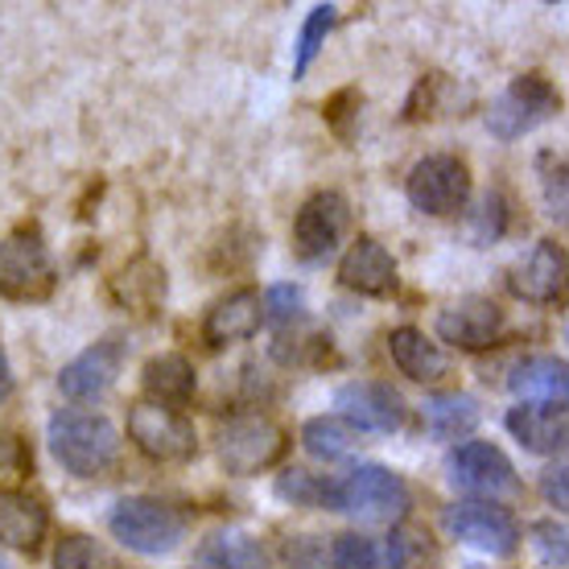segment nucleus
Returning a JSON list of instances; mask_svg holds the SVG:
<instances>
[{"label":"nucleus","instance_id":"obj_1","mask_svg":"<svg viewBox=\"0 0 569 569\" xmlns=\"http://www.w3.org/2000/svg\"><path fill=\"white\" fill-rule=\"evenodd\" d=\"M50 450L74 479H103L120 462V433L103 413L58 409L50 417Z\"/></svg>","mask_w":569,"mask_h":569},{"label":"nucleus","instance_id":"obj_2","mask_svg":"<svg viewBox=\"0 0 569 569\" xmlns=\"http://www.w3.org/2000/svg\"><path fill=\"white\" fill-rule=\"evenodd\" d=\"M108 528H112L116 541H124L132 553H144V557L173 553L186 541V516L173 503L153 496L120 499L112 508V516H108Z\"/></svg>","mask_w":569,"mask_h":569},{"label":"nucleus","instance_id":"obj_3","mask_svg":"<svg viewBox=\"0 0 569 569\" xmlns=\"http://www.w3.org/2000/svg\"><path fill=\"white\" fill-rule=\"evenodd\" d=\"M58 269L46 248V236L33 223L17 228L0 243V298L4 301H46L54 293Z\"/></svg>","mask_w":569,"mask_h":569},{"label":"nucleus","instance_id":"obj_4","mask_svg":"<svg viewBox=\"0 0 569 569\" xmlns=\"http://www.w3.org/2000/svg\"><path fill=\"white\" fill-rule=\"evenodd\" d=\"M409 508V483L388 467H356L347 479H335V512H347L368 525H392Z\"/></svg>","mask_w":569,"mask_h":569},{"label":"nucleus","instance_id":"obj_5","mask_svg":"<svg viewBox=\"0 0 569 569\" xmlns=\"http://www.w3.org/2000/svg\"><path fill=\"white\" fill-rule=\"evenodd\" d=\"M214 450H219V462L228 475L248 479V475L277 467L289 455V433L272 417H236L219 429Z\"/></svg>","mask_w":569,"mask_h":569},{"label":"nucleus","instance_id":"obj_6","mask_svg":"<svg viewBox=\"0 0 569 569\" xmlns=\"http://www.w3.org/2000/svg\"><path fill=\"white\" fill-rule=\"evenodd\" d=\"M561 112V91H557L545 74H520L512 87L491 103L487 112V129L496 141H520L525 132L541 129L549 116Z\"/></svg>","mask_w":569,"mask_h":569},{"label":"nucleus","instance_id":"obj_7","mask_svg":"<svg viewBox=\"0 0 569 569\" xmlns=\"http://www.w3.org/2000/svg\"><path fill=\"white\" fill-rule=\"evenodd\" d=\"M129 438L153 462H186L199 450L194 426L178 409H166V405H153V400H137L129 409Z\"/></svg>","mask_w":569,"mask_h":569},{"label":"nucleus","instance_id":"obj_8","mask_svg":"<svg viewBox=\"0 0 569 569\" xmlns=\"http://www.w3.org/2000/svg\"><path fill=\"white\" fill-rule=\"evenodd\" d=\"M409 202L421 214H458L470 199V170L467 161L450 153H429L421 157L409 173Z\"/></svg>","mask_w":569,"mask_h":569},{"label":"nucleus","instance_id":"obj_9","mask_svg":"<svg viewBox=\"0 0 569 569\" xmlns=\"http://www.w3.org/2000/svg\"><path fill=\"white\" fill-rule=\"evenodd\" d=\"M446 470H450V483L458 491H470V496L508 499L520 491L512 458L503 455L499 446H491V441H467V446H458L455 455H450V462H446Z\"/></svg>","mask_w":569,"mask_h":569},{"label":"nucleus","instance_id":"obj_10","mask_svg":"<svg viewBox=\"0 0 569 569\" xmlns=\"http://www.w3.org/2000/svg\"><path fill=\"white\" fill-rule=\"evenodd\" d=\"M351 228V207L342 199L339 190H322V194H313V199L301 202L298 219H293V248H298L301 260H327L339 240L347 236Z\"/></svg>","mask_w":569,"mask_h":569},{"label":"nucleus","instance_id":"obj_11","mask_svg":"<svg viewBox=\"0 0 569 569\" xmlns=\"http://www.w3.org/2000/svg\"><path fill=\"white\" fill-rule=\"evenodd\" d=\"M446 525L458 541L479 549V553L491 557H508L516 553L520 545V525L508 508H496V503H483V499H470V503H458L446 512Z\"/></svg>","mask_w":569,"mask_h":569},{"label":"nucleus","instance_id":"obj_12","mask_svg":"<svg viewBox=\"0 0 569 569\" xmlns=\"http://www.w3.org/2000/svg\"><path fill=\"white\" fill-rule=\"evenodd\" d=\"M335 409L351 429L397 433L405 426V397L385 380H351L335 392Z\"/></svg>","mask_w":569,"mask_h":569},{"label":"nucleus","instance_id":"obj_13","mask_svg":"<svg viewBox=\"0 0 569 569\" xmlns=\"http://www.w3.org/2000/svg\"><path fill=\"white\" fill-rule=\"evenodd\" d=\"M508 330V318L491 298H462L438 313V339L458 351H487Z\"/></svg>","mask_w":569,"mask_h":569},{"label":"nucleus","instance_id":"obj_14","mask_svg":"<svg viewBox=\"0 0 569 569\" xmlns=\"http://www.w3.org/2000/svg\"><path fill=\"white\" fill-rule=\"evenodd\" d=\"M120 368H124V342L103 339L96 347H87L83 356H74L67 368L58 371V388L71 400H100L120 380Z\"/></svg>","mask_w":569,"mask_h":569},{"label":"nucleus","instance_id":"obj_15","mask_svg":"<svg viewBox=\"0 0 569 569\" xmlns=\"http://www.w3.org/2000/svg\"><path fill=\"white\" fill-rule=\"evenodd\" d=\"M339 281L351 289V293H363V298H392L397 293V260L388 257V248L371 236H359L347 257L339 264Z\"/></svg>","mask_w":569,"mask_h":569},{"label":"nucleus","instance_id":"obj_16","mask_svg":"<svg viewBox=\"0 0 569 569\" xmlns=\"http://www.w3.org/2000/svg\"><path fill=\"white\" fill-rule=\"evenodd\" d=\"M512 293L532 306H553L566 293V248L553 240H541L512 269Z\"/></svg>","mask_w":569,"mask_h":569},{"label":"nucleus","instance_id":"obj_17","mask_svg":"<svg viewBox=\"0 0 569 569\" xmlns=\"http://www.w3.org/2000/svg\"><path fill=\"white\" fill-rule=\"evenodd\" d=\"M46 532H50V512L42 508V499L21 487H0V545L38 557Z\"/></svg>","mask_w":569,"mask_h":569},{"label":"nucleus","instance_id":"obj_18","mask_svg":"<svg viewBox=\"0 0 569 569\" xmlns=\"http://www.w3.org/2000/svg\"><path fill=\"white\" fill-rule=\"evenodd\" d=\"M508 429H512V438L525 450H532V455H561L569 441L566 405H553V400L516 405L512 413H508Z\"/></svg>","mask_w":569,"mask_h":569},{"label":"nucleus","instance_id":"obj_19","mask_svg":"<svg viewBox=\"0 0 569 569\" xmlns=\"http://www.w3.org/2000/svg\"><path fill=\"white\" fill-rule=\"evenodd\" d=\"M264 322V310H260V293L257 289H236L223 301H214L207 310V322H202V339L207 347H231V342L252 339Z\"/></svg>","mask_w":569,"mask_h":569},{"label":"nucleus","instance_id":"obj_20","mask_svg":"<svg viewBox=\"0 0 569 569\" xmlns=\"http://www.w3.org/2000/svg\"><path fill=\"white\" fill-rule=\"evenodd\" d=\"M388 351H392V363L400 368V376H409L417 385H438L450 376V359L438 342H429L417 327H400L388 335Z\"/></svg>","mask_w":569,"mask_h":569},{"label":"nucleus","instance_id":"obj_21","mask_svg":"<svg viewBox=\"0 0 569 569\" xmlns=\"http://www.w3.org/2000/svg\"><path fill=\"white\" fill-rule=\"evenodd\" d=\"M421 426H426L429 438L438 441L467 438L479 426V400L467 397V392H438L421 405Z\"/></svg>","mask_w":569,"mask_h":569},{"label":"nucleus","instance_id":"obj_22","mask_svg":"<svg viewBox=\"0 0 569 569\" xmlns=\"http://www.w3.org/2000/svg\"><path fill=\"white\" fill-rule=\"evenodd\" d=\"M141 380H144V392L153 397V405H186V400L194 397V385H199L194 363L186 356H178V351L149 359Z\"/></svg>","mask_w":569,"mask_h":569},{"label":"nucleus","instance_id":"obj_23","mask_svg":"<svg viewBox=\"0 0 569 569\" xmlns=\"http://www.w3.org/2000/svg\"><path fill=\"white\" fill-rule=\"evenodd\" d=\"M508 388L520 392V397H545V400H553V405H566V392H569L566 359H557V356L520 359L512 368V376H508Z\"/></svg>","mask_w":569,"mask_h":569},{"label":"nucleus","instance_id":"obj_24","mask_svg":"<svg viewBox=\"0 0 569 569\" xmlns=\"http://www.w3.org/2000/svg\"><path fill=\"white\" fill-rule=\"evenodd\" d=\"M199 557L207 569H269V557H264L260 541H252L248 532H236V528L207 537Z\"/></svg>","mask_w":569,"mask_h":569},{"label":"nucleus","instance_id":"obj_25","mask_svg":"<svg viewBox=\"0 0 569 569\" xmlns=\"http://www.w3.org/2000/svg\"><path fill=\"white\" fill-rule=\"evenodd\" d=\"M301 446H306L313 458L335 462V458H347L356 450V429L347 426L342 417H313V421H306V429H301Z\"/></svg>","mask_w":569,"mask_h":569},{"label":"nucleus","instance_id":"obj_26","mask_svg":"<svg viewBox=\"0 0 569 569\" xmlns=\"http://www.w3.org/2000/svg\"><path fill=\"white\" fill-rule=\"evenodd\" d=\"M503 231H508V199H503L499 190H487L483 199L467 211V240L475 243V248H487V243H496Z\"/></svg>","mask_w":569,"mask_h":569},{"label":"nucleus","instance_id":"obj_27","mask_svg":"<svg viewBox=\"0 0 569 569\" xmlns=\"http://www.w3.org/2000/svg\"><path fill=\"white\" fill-rule=\"evenodd\" d=\"M54 569H124L112 549L96 545L83 532H67L54 549Z\"/></svg>","mask_w":569,"mask_h":569},{"label":"nucleus","instance_id":"obj_28","mask_svg":"<svg viewBox=\"0 0 569 569\" xmlns=\"http://www.w3.org/2000/svg\"><path fill=\"white\" fill-rule=\"evenodd\" d=\"M277 496L301 508H335V479H322L310 470H284L277 479Z\"/></svg>","mask_w":569,"mask_h":569},{"label":"nucleus","instance_id":"obj_29","mask_svg":"<svg viewBox=\"0 0 569 569\" xmlns=\"http://www.w3.org/2000/svg\"><path fill=\"white\" fill-rule=\"evenodd\" d=\"M335 4H313L310 17H306V26H301V38H298V54H293V79H306V71L313 67V58L318 50L327 46V33L335 26Z\"/></svg>","mask_w":569,"mask_h":569},{"label":"nucleus","instance_id":"obj_30","mask_svg":"<svg viewBox=\"0 0 569 569\" xmlns=\"http://www.w3.org/2000/svg\"><path fill=\"white\" fill-rule=\"evenodd\" d=\"M116 289L124 293V301H137V306H157L166 298V269H157L149 260H137L129 272H120Z\"/></svg>","mask_w":569,"mask_h":569},{"label":"nucleus","instance_id":"obj_31","mask_svg":"<svg viewBox=\"0 0 569 569\" xmlns=\"http://www.w3.org/2000/svg\"><path fill=\"white\" fill-rule=\"evenodd\" d=\"M429 537L421 528H397L388 537V569H426Z\"/></svg>","mask_w":569,"mask_h":569},{"label":"nucleus","instance_id":"obj_32","mask_svg":"<svg viewBox=\"0 0 569 569\" xmlns=\"http://www.w3.org/2000/svg\"><path fill=\"white\" fill-rule=\"evenodd\" d=\"M532 549L541 553V561L549 569H566V561H569L566 525H557V520H537V525H532Z\"/></svg>","mask_w":569,"mask_h":569},{"label":"nucleus","instance_id":"obj_33","mask_svg":"<svg viewBox=\"0 0 569 569\" xmlns=\"http://www.w3.org/2000/svg\"><path fill=\"white\" fill-rule=\"evenodd\" d=\"M301 301L306 298H301L298 284H272L264 301H260V310H264L269 322H293V318H301Z\"/></svg>","mask_w":569,"mask_h":569},{"label":"nucleus","instance_id":"obj_34","mask_svg":"<svg viewBox=\"0 0 569 569\" xmlns=\"http://www.w3.org/2000/svg\"><path fill=\"white\" fill-rule=\"evenodd\" d=\"M541 182H545V202L553 219H566V161L553 153L541 157Z\"/></svg>","mask_w":569,"mask_h":569},{"label":"nucleus","instance_id":"obj_35","mask_svg":"<svg viewBox=\"0 0 569 569\" xmlns=\"http://www.w3.org/2000/svg\"><path fill=\"white\" fill-rule=\"evenodd\" d=\"M356 103H363V100H359V91H351V87H347V91H339V96L327 103V120L335 124V132H339V137H351V120H356L359 112H347V108H356Z\"/></svg>","mask_w":569,"mask_h":569},{"label":"nucleus","instance_id":"obj_36","mask_svg":"<svg viewBox=\"0 0 569 569\" xmlns=\"http://www.w3.org/2000/svg\"><path fill=\"white\" fill-rule=\"evenodd\" d=\"M566 462H557V467H549L541 475V491H545V503H549V508H557V512H561V508H566L569 503V491H566Z\"/></svg>","mask_w":569,"mask_h":569},{"label":"nucleus","instance_id":"obj_37","mask_svg":"<svg viewBox=\"0 0 569 569\" xmlns=\"http://www.w3.org/2000/svg\"><path fill=\"white\" fill-rule=\"evenodd\" d=\"M13 397V368H9V359L0 351V405Z\"/></svg>","mask_w":569,"mask_h":569},{"label":"nucleus","instance_id":"obj_38","mask_svg":"<svg viewBox=\"0 0 569 569\" xmlns=\"http://www.w3.org/2000/svg\"><path fill=\"white\" fill-rule=\"evenodd\" d=\"M17 450V441H0V462H9V455Z\"/></svg>","mask_w":569,"mask_h":569},{"label":"nucleus","instance_id":"obj_39","mask_svg":"<svg viewBox=\"0 0 569 569\" xmlns=\"http://www.w3.org/2000/svg\"><path fill=\"white\" fill-rule=\"evenodd\" d=\"M0 569H4V566H0Z\"/></svg>","mask_w":569,"mask_h":569}]
</instances>
